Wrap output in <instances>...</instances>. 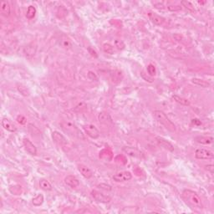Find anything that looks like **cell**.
<instances>
[{"label":"cell","instance_id":"603a6c76","mask_svg":"<svg viewBox=\"0 0 214 214\" xmlns=\"http://www.w3.org/2000/svg\"><path fill=\"white\" fill-rule=\"evenodd\" d=\"M10 193L13 195H20L22 193V187L19 185H14L9 187Z\"/></svg>","mask_w":214,"mask_h":214},{"label":"cell","instance_id":"6da1fadb","mask_svg":"<svg viewBox=\"0 0 214 214\" xmlns=\"http://www.w3.org/2000/svg\"><path fill=\"white\" fill-rule=\"evenodd\" d=\"M182 198L185 200V202L193 208H203V205H202L200 197L194 191L186 189L182 192Z\"/></svg>","mask_w":214,"mask_h":214},{"label":"cell","instance_id":"d6986e66","mask_svg":"<svg viewBox=\"0 0 214 214\" xmlns=\"http://www.w3.org/2000/svg\"><path fill=\"white\" fill-rule=\"evenodd\" d=\"M124 151H126L128 155L134 156V157H140L142 153L140 152L139 151L135 149V148H131V147H125L123 149Z\"/></svg>","mask_w":214,"mask_h":214},{"label":"cell","instance_id":"d6a6232c","mask_svg":"<svg viewBox=\"0 0 214 214\" xmlns=\"http://www.w3.org/2000/svg\"><path fill=\"white\" fill-rule=\"evenodd\" d=\"M89 51L91 52V55H92V56L97 57V54H96V53H95V50H94V51H91V48H89Z\"/></svg>","mask_w":214,"mask_h":214},{"label":"cell","instance_id":"ba28073f","mask_svg":"<svg viewBox=\"0 0 214 214\" xmlns=\"http://www.w3.org/2000/svg\"><path fill=\"white\" fill-rule=\"evenodd\" d=\"M23 143H24V146L25 147V150L30 153V155L35 156L37 154V148H36L35 145L33 144L31 141L27 139V138H24L23 140Z\"/></svg>","mask_w":214,"mask_h":214},{"label":"cell","instance_id":"3957f363","mask_svg":"<svg viewBox=\"0 0 214 214\" xmlns=\"http://www.w3.org/2000/svg\"><path fill=\"white\" fill-rule=\"evenodd\" d=\"M214 156L213 152L205 148H198L195 151V157L199 160H207L212 159Z\"/></svg>","mask_w":214,"mask_h":214},{"label":"cell","instance_id":"d4e9b609","mask_svg":"<svg viewBox=\"0 0 214 214\" xmlns=\"http://www.w3.org/2000/svg\"><path fill=\"white\" fill-rule=\"evenodd\" d=\"M44 202V197L41 194H38L35 198H33V204L36 207H39L42 205Z\"/></svg>","mask_w":214,"mask_h":214},{"label":"cell","instance_id":"ac0fdd59","mask_svg":"<svg viewBox=\"0 0 214 214\" xmlns=\"http://www.w3.org/2000/svg\"><path fill=\"white\" fill-rule=\"evenodd\" d=\"M111 79H112L113 82L119 83L123 79V74L120 70H114L111 74Z\"/></svg>","mask_w":214,"mask_h":214},{"label":"cell","instance_id":"e0dca14e","mask_svg":"<svg viewBox=\"0 0 214 214\" xmlns=\"http://www.w3.org/2000/svg\"><path fill=\"white\" fill-rule=\"evenodd\" d=\"M192 82L193 84L197 85V86L203 87V88H208V87L211 86L210 83H208L207 81L202 80V79H199V78H193V79H192Z\"/></svg>","mask_w":214,"mask_h":214},{"label":"cell","instance_id":"7402d4cb","mask_svg":"<svg viewBox=\"0 0 214 214\" xmlns=\"http://www.w3.org/2000/svg\"><path fill=\"white\" fill-rule=\"evenodd\" d=\"M35 14H36V8H35V6L30 5L29 6L28 8V10H27L26 13V18L29 19H32L35 18Z\"/></svg>","mask_w":214,"mask_h":214},{"label":"cell","instance_id":"9a60e30c","mask_svg":"<svg viewBox=\"0 0 214 214\" xmlns=\"http://www.w3.org/2000/svg\"><path fill=\"white\" fill-rule=\"evenodd\" d=\"M195 141L199 144L209 145L213 142V137H209V136H199V137H195Z\"/></svg>","mask_w":214,"mask_h":214},{"label":"cell","instance_id":"9c48e42d","mask_svg":"<svg viewBox=\"0 0 214 214\" xmlns=\"http://www.w3.org/2000/svg\"><path fill=\"white\" fill-rule=\"evenodd\" d=\"M78 171H80V174L86 179H90L93 176V172L91 171V169L89 168L88 166H86V165H83V164L78 165Z\"/></svg>","mask_w":214,"mask_h":214},{"label":"cell","instance_id":"8992f818","mask_svg":"<svg viewBox=\"0 0 214 214\" xmlns=\"http://www.w3.org/2000/svg\"><path fill=\"white\" fill-rule=\"evenodd\" d=\"M91 196L92 198L96 201V202H102V203H107V202H110L111 198L109 196H106L103 194V193H100L98 191L94 190L91 192Z\"/></svg>","mask_w":214,"mask_h":214},{"label":"cell","instance_id":"484cf974","mask_svg":"<svg viewBox=\"0 0 214 214\" xmlns=\"http://www.w3.org/2000/svg\"><path fill=\"white\" fill-rule=\"evenodd\" d=\"M114 44H115L118 50H123L125 47H126V44L123 42V40H120V39H115L114 40Z\"/></svg>","mask_w":214,"mask_h":214},{"label":"cell","instance_id":"30bf717a","mask_svg":"<svg viewBox=\"0 0 214 214\" xmlns=\"http://www.w3.org/2000/svg\"><path fill=\"white\" fill-rule=\"evenodd\" d=\"M148 16H149L151 21L156 25H162L165 22V19L163 17L160 16V15H158L155 13H152V12H150L148 13Z\"/></svg>","mask_w":214,"mask_h":214},{"label":"cell","instance_id":"ffe728a7","mask_svg":"<svg viewBox=\"0 0 214 214\" xmlns=\"http://www.w3.org/2000/svg\"><path fill=\"white\" fill-rule=\"evenodd\" d=\"M62 126H63V128L69 133H71V132L73 133L74 132V134L75 135L78 132L77 128L75 126H73L72 124L70 123V122H64V123L62 124Z\"/></svg>","mask_w":214,"mask_h":214},{"label":"cell","instance_id":"4dcf8cb0","mask_svg":"<svg viewBox=\"0 0 214 214\" xmlns=\"http://www.w3.org/2000/svg\"><path fill=\"white\" fill-rule=\"evenodd\" d=\"M17 120H18L19 123L22 124V125H24V124L26 123V119H25L23 115H19V116H18Z\"/></svg>","mask_w":214,"mask_h":214},{"label":"cell","instance_id":"4fadbf2b","mask_svg":"<svg viewBox=\"0 0 214 214\" xmlns=\"http://www.w3.org/2000/svg\"><path fill=\"white\" fill-rule=\"evenodd\" d=\"M156 139V142H157L158 144L160 145L161 147H163V148H165L166 150L171 151H174L173 146H172L170 142H167L166 139H164V138L160 137H157Z\"/></svg>","mask_w":214,"mask_h":214},{"label":"cell","instance_id":"f1b7e54d","mask_svg":"<svg viewBox=\"0 0 214 214\" xmlns=\"http://www.w3.org/2000/svg\"><path fill=\"white\" fill-rule=\"evenodd\" d=\"M182 5H184V7H186L188 9H190L192 11H194V8H193V5L190 2H187V1H182Z\"/></svg>","mask_w":214,"mask_h":214},{"label":"cell","instance_id":"5bb4252c","mask_svg":"<svg viewBox=\"0 0 214 214\" xmlns=\"http://www.w3.org/2000/svg\"><path fill=\"white\" fill-rule=\"evenodd\" d=\"M98 120L102 124H110L112 123V119L110 117L109 113L105 111H102L98 115Z\"/></svg>","mask_w":214,"mask_h":214},{"label":"cell","instance_id":"2e32d148","mask_svg":"<svg viewBox=\"0 0 214 214\" xmlns=\"http://www.w3.org/2000/svg\"><path fill=\"white\" fill-rule=\"evenodd\" d=\"M52 138H53L54 142H56L57 144L64 145L66 143V140H65L64 136L58 131H54L52 133Z\"/></svg>","mask_w":214,"mask_h":214},{"label":"cell","instance_id":"f546056e","mask_svg":"<svg viewBox=\"0 0 214 214\" xmlns=\"http://www.w3.org/2000/svg\"><path fill=\"white\" fill-rule=\"evenodd\" d=\"M98 187H99V188H100V189H103V190H105V191L112 190V187H111V186H110V185L100 184V185H98Z\"/></svg>","mask_w":214,"mask_h":214},{"label":"cell","instance_id":"7c38bea8","mask_svg":"<svg viewBox=\"0 0 214 214\" xmlns=\"http://www.w3.org/2000/svg\"><path fill=\"white\" fill-rule=\"evenodd\" d=\"M1 125L6 131H10V132H15L17 131V127L13 125L10 120L7 118H3L1 121Z\"/></svg>","mask_w":214,"mask_h":214},{"label":"cell","instance_id":"52a82bcc","mask_svg":"<svg viewBox=\"0 0 214 214\" xmlns=\"http://www.w3.org/2000/svg\"><path fill=\"white\" fill-rule=\"evenodd\" d=\"M64 183L68 186V187H71V188H76L80 186V181L77 177L73 176V175H69L64 178Z\"/></svg>","mask_w":214,"mask_h":214},{"label":"cell","instance_id":"5b68a950","mask_svg":"<svg viewBox=\"0 0 214 214\" xmlns=\"http://www.w3.org/2000/svg\"><path fill=\"white\" fill-rule=\"evenodd\" d=\"M131 178H132V174L130 171H120L113 176V180L117 182H127L130 181Z\"/></svg>","mask_w":214,"mask_h":214},{"label":"cell","instance_id":"4316f807","mask_svg":"<svg viewBox=\"0 0 214 214\" xmlns=\"http://www.w3.org/2000/svg\"><path fill=\"white\" fill-rule=\"evenodd\" d=\"M103 50H104L105 53L109 54H113L114 52H115L114 47L108 43H105L103 44Z\"/></svg>","mask_w":214,"mask_h":214},{"label":"cell","instance_id":"1f68e13d","mask_svg":"<svg viewBox=\"0 0 214 214\" xmlns=\"http://www.w3.org/2000/svg\"><path fill=\"white\" fill-rule=\"evenodd\" d=\"M206 167V169L208 171H210L211 173H213V169H214V166H213V165H207V166H205Z\"/></svg>","mask_w":214,"mask_h":214},{"label":"cell","instance_id":"44dd1931","mask_svg":"<svg viewBox=\"0 0 214 214\" xmlns=\"http://www.w3.org/2000/svg\"><path fill=\"white\" fill-rule=\"evenodd\" d=\"M40 187L44 191H51L52 190V185L48 180L41 179L40 181Z\"/></svg>","mask_w":214,"mask_h":214},{"label":"cell","instance_id":"277c9868","mask_svg":"<svg viewBox=\"0 0 214 214\" xmlns=\"http://www.w3.org/2000/svg\"><path fill=\"white\" fill-rule=\"evenodd\" d=\"M84 131H86V135L90 137L92 139H97L100 137V133L99 130L94 126V125H91V124H88V125H85L83 126Z\"/></svg>","mask_w":214,"mask_h":214},{"label":"cell","instance_id":"83f0119b","mask_svg":"<svg viewBox=\"0 0 214 214\" xmlns=\"http://www.w3.org/2000/svg\"><path fill=\"white\" fill-rule=\"evenodd\" d=\"M147 72H148L149 75H151V76L155 75L156 72V67L154 66L153 64H150L148 66H147Z\"/></svg>","mask_w":214,"mask_h":214},{"label":"cell","instance_id":"7a4b0ae2","mask_svg":"<svg viewBox=\"0 0 214 214\" xmlns=\"http://www.w3.org/2000/svg\"><path fill=\"white\" fill-rule=\"evenodd\" d=\"M153 114H154V116H155V118L156 119V120H158L160 124H162L166 129H168L169 131H176V126H175L173 122L166 116V115L163 112V111L156 110L153 112Z\"/></svg>","mask_w":214,"mask_h":214},{"label":"cell","instance_id":"8fae6325","mask_svg":"<svg viewBox=\"0 0 214 214\" xmlns=\"http://www.w3.org/2000/svg\"><path fill=\"white\" fill-rule=\"evenodd\" d=\"M0 12L4 17H8L11 13V7L7 1H1L0 3Z\"/></svg>","mask_w":214,"mask_h":214},{"label":"cell","instance_id":"cb8c5ba5","mask_svg":"<svg viewBox=\"0 0 214 214\" xmlns=\"http://www.w3.org/2000/svg\"><path fill=\"white\" fill-rule=\"evenodd\" d=\"M172 98L174 99V100H176L177 103H179V104L182 105H187H187H190V102H189V100H187L185 99V98L180 97L178 96V95H173Z\"/></svg>","mask_w":214,"mask_h":214}]
</instances>
